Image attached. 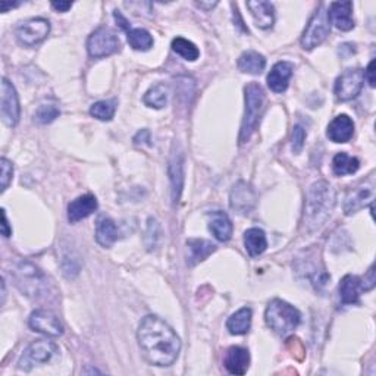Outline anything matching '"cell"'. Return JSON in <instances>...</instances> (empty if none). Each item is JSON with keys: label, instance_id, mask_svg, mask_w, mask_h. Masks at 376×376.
Masks as SVG:
<instances>
[{"label": "cell", "instance_id": "23", "mask_svg": "<svg viewBox=\"0 0 376 376\" xmlns=\"http://www.w3.org/2000/svg\"><path fill=\"white\" fill-rule=\"evenodd\" d=\"M363 290V281L359 277L345 275L340 282V299L342 304H358Z\"/></svg>", "mask_w": 376, "mask_h": 376}, {"label": "cell", "instance_id": "2", "mask_svg": "<svg viewBox=\"0 0 376 376\" xmlns=\"http://www.w3.org/2000/svg\"><path fill=\"white\" fill-rule=\"evenodd\" d=\"M337 203L335 190L327 181H318L310 186L306 203H304V227L309 232L316 231L325 225Z\"/></svg>", "mask_w": 376, "mask_h": 376}, {"label": "cell", "instance_id": "41", "mask_svg": "<svg viewBox=\"0 0 376 376\" xmlns=\"http://www.w3.org/2000/svg\"><path fill=\"white\" fill-rule=\"evenodd\" d=\"M114 18L116 19V23H118V25L122 28V29H125V32H128V29L131 28V25H129V23L127 21V18L124 16V15H122L119 11H115L114 12Z\"/></svg>", "mask_w": 376, "mask_h": 376}, {"label": "cell", "instance_id": "25", "mask_svg": "<svg viewBox=\"0 0 376 376\" xmlns=\"http://www.w3.org/2000/svg\"><path fill=\"white\" fill-rule=\"evenodd\" d=\"M244 246L251 258L260 256L268 249V240L265 232L260 228H250L244 232Z\"/></svg>", "mask_w": 376, "mask_h": 376}, {"label": "cell", "instance_id": "38", "mask_svg": "<svg viewBox=\"0 0 376 376\" xmlns=\"http://www.w3.org/2000/svg\"><path fill=\"white\" fill-rule=\"evenodd\" d=\"M287 347L290 349V351H292V355L297 360H303L304 355H306V350H304L303 342L296 337H291L287 340Z\"/></svg>", "mask_w": 376, "mask_h": 376}, {"label": "cell", "instance_id": "17", "mask_svg": "<svg viewBox=\"0 0 376 376\" xmlns=\"http://www.w3.org/2000/svg\"><path fill=\"white\" fill-rule=\"evenodd\" d=\"M354 134V122L349 115L335 116L328 125L327 136L334 143H347Z\"/></svg>", "mask_w": 376, "mask_h": 376}, {"label": "cell", "instance_id": "16", "mask_svg": "<svg viewBox=\"0 0 376 376\" xmlns=\"http://www.w3.org/2000/svg\"><path fill=\"white\" fill-rule=\"evenodd\" d=\"M329 23L341 32H350L354 28L353 19V3L351 2H334L328 11Z\"/></svg>", "mask_w": 376, "mask_h": 376}, {"label": "cell", "instance_id": "28", "mask_svg": "<svg viewBox=\"0 0 376 376\" xmlns=\"http://www.w3.org/2000/svg\"><path fill=\"white\" fill-rule=\"evenodd\" d=\"M253 312L250 308H242L236 312L227 322V328L232 335H244L250 331Z\"/></svg>", "mask_w": 376, "mask_h": 376}, {"label": "cell", "instance_id": "1", "mask_svg": "<svg viewBox=\"0 0 376 376\" xmlns=\"http://www.w3.org/2000/svg\"><path fill=\"white\" fill-rule=\"evenodd\" d=\"M137 340L146 360L155 366H171L178 359L181 340L169 325L155 314L141 321Z\"/></svg>", "mask_w": 376, "mask_h": 376}, {"label": "cell", "instance_id": "15", "mask_svg": "<svg viewBox=\"0 0 376 376\" xmlns=\"http://www.w3.org/2000/svg\"><path fill=\"white\" fill-rule=\"evenodd\" d=\"M99 208L97 199L93 195L79 196L69 203L68 206V219L71 223H77L88 218Z\"/></svg>", "mask_w": 376, "mask_h": 376}, {"label": "cell", "instance_id": "37", "mask_svg": "<svg viewBox=\"0 0 376 376\" xmlns=\"http://www.w3.org/2000/svg\"><path fill=\"white\" fill-rule=\"evenodd\" d=\"M0 168H2V192H3V191H6L8 186L11 184V181H12L14 166L6 158H2L0 159Z\"/></svg>", "mask_w": 376, "mask_h": 376}, {"label": "cell", "instance_id": "22", "mask_svg": "<svg viewBox=\"0 0 376 376\" xmlns=\"http://www.w3.org/2000/svg\"><path fill=\"white\" fill-rule=\"evenodd\" d=\"M209 229L219 241H228L232 237V222L225 212L215 210L208 213Z\"/></svg>", "mask_w": 376, "mask_h": 376}, {"label": "cell", "instance_id": "24", "mask_svg": "<svg viewBox=\"0 0 376 376\" xmlns=\"http://www.w3.org/2000/svg\"><path fill=\"white\" fill-rule=\"evenodd\" d=\"M266 68V59L259 52L255 50H249V52H244L238 59V69L241 73L251 74V75H259Z\"/></svg>", "mask_w": 376, "mask_h": 376}, {"label": "cell", "instance_id": "21", "mask_svg": "<svg viewBox=\"0 0 376 376\" xmlns=\"http://www.w3.org/2000/svg\"><path fill=\"white\" fill-rule=\"evenodd\" d=\"M247 8L255 18L256 25L262 29H268L273 27L275 23V8L271 2L265 0H255V2H247Z\"/></svg>", "mask_w": 376, "mask_h": 376}, {"label": "cell", "instance_id": "33", "mask_svg": "<svg viewBox=\"0 0 376 376\" xmlns=\"http://www.w3.org/2000/svg\"><path fill=\"white\" fill-rule=\"evenodd\" d=\"M118 108V101L115 99L112 100H100L90 108V115L95 116L99 121H110L115 116V112Z\"/></svg>", "mask_w": 376, "mask_h": 376}, {"label": "cell", "instance_id": "29", "mask_svg": "<svg viewBox=\"0 0 376 376\" xmlns=\"http://www.w3.org/2000/svg\"><path fill=\"white\" fill-rule=\"evenodd\" d=\"M360 168V162L358 158L349 156L345 151H341V153L335 155L332 160V171L335 175L344 177V175H353Z\"/></svg>", "mask_w": 376, "mask_h": 376}, {"label": "cell", "instance_id": "35", "mask_svg": "<svg viewBox=\"0 0 376 376\" xmlns=\"http://www.w3.org/2000/svg\"><path fill=\"white\" fill-rule=\"evenodd\" d=\"M159 236H160L159 222H158L155 218H150V219H149V225H147V231H146V237H145L146 247H147L149 250L155 249V247L158 246Z\"/></svg>", "mask_w": 376, "mask_h": 376}, {"label": "cell", "instance_id": "11", "mask_svg": "<svg viewBox=\"0 0 376 376\" xmlns=\"http://www.w3.org/2000/svg\"><path fill=\"white\" fill-rule=\"evenodd\" d=\"M50 33V23L45 18H33L16 27V38L24 46H36L47 38Z\"/></svg>", "mask_w": 376, "mask_h": 376}, {"label": "cell", "instance_id": "13", "mask_svg": "<svg viewBox=\"0 0 376 376\" xmlns=\"http://www.w3.org/2000/svg\"><path fill=\"white\" fill-rule=\"evenodd\" d=\"M21 115L19 99L14 84L8 78H2V119L8 127H15Z\"/></svg>", "mask_w": 376, "mask_h": 376}, {"label": "cell", "instance_id": "27", "mask_svg": "<svg viewBox=\"0 0 376 376\" xmlns=\"http://www.w3.org/2000/svg\"><path fill=\"white\" fill-rule=\"evenodd\" d=\"M118 240V228L115 222L109 218H101L96 227V241L101 247H112Z\"/></svg>", "mask_w": 376, "mask_h": 376}, {"label": "cell", "instance_id": "19", "mask_svg": "<svg viewBox=\"0 0 376 376\" xmlns=\"http://www.w3.org/2000/svg\"><path fill=\"white\" fill-rule=\"evenodd\" d=\"M169 178L172 186V201L177 203L181 197L182 182H184V156L181 151H172L169 160Z\"/></svg>", "mask_w": 376, "mask_h": 376}, {"label": "cell", "instance_id": "42", "mask_svg": "<svg viewBox=\"0 0 376 376\" xmlns=\"http://www.w3.org/2000/svg\"><path fill=\"white\" fill-rule=\"evenodd\" d=\"M52 6L56 9L58 12H68L71 8H73V3L71 2H52Z\"/></svg>", "mask_w": 376, "mask_h": 376}, {"label": "cell", "instance_id": "34", "mask_svg": "<svg viewBox=\"0 0 376 376\" xmlns=\"http://www.w3.org/2000/svg\"><path fill=\"white\" fill-rule=\"evenodd\" d=\"M59 108L56 105H40L38 109L36 110L34 114V119L38 122V124H50V122H53L58 116H59Z\"/></svg>", "mask_w": 376, "mask_h": 376}, {"label": "cell", "instance_id": "14", "mask_svg": "<svg viewBox=\"0 0 376 376\" xmlns=\"http://www.w3.org/2000/svg\"><path fill=\"white\" fill-rule=\"evenodd\" d=\"M231 209L236 210L240 215H247L256 206V192L247 182L238 181L231 190L229 196Z\"/></svg>", "mask_w": 376, "mask_h": 376}, {"label": "cell", "instance_id": "8", "mask_svg": "<svg viewBox=\"0 0 376 376\" xmlns=\"http://www.w3.org/2000/svg\"><path fill=\"white\" fill-rule=\"evenodd\" d=\"M121 42L110 28H97L87 40L88 55L95 59H101L119 52Z\"/></svg>", "mask_w": 376, "mask_h": 376}, {"label": "cell", "instance_id": "12", "mask_svg": "<svg viewBox=\"0 0 376 376\" xmlns=\"http://www.w3.org/2000/svg\"><path fill=\"white\" fill-rule=\"evenodd\" d=\"M29 328L36 332L45 334L47 337H60L64 334V325L55 313L45 309H38L32 313L28 319Z\"/></svg>", "mask_w": 376, "mask_h": 376}, {"label": "cell", "instance_id": "36", "mask_svg": "<svg viewBox=\"0 0 376 376\" xmlns=\"http://www.w3.org/2000/svg\"><path fill=\"white\" fill-rule=\"evenodd\" d=\"M304 141H306V129L301 125H296L292 128V136H291V146L294 153H300L304 147Z\"/></svg>", "mask_w": 376, "mask_h": 376}, {"label": "cell", "instance_id": "32", "mask_svg": "<svg viewBox=\"0 0 376 376\" xmlns=\"http://www.w3.org/2000/svg\"><path fill=\"white\" fill-rule=\"evenodd\" d=\"M172 50L182 59L190 60V62H195L200 56V50L197 49V46L195 43H191L190 40L182 37H177L172 40Z\"/></svg>", "mask_w": 376, "mask_h": 376}, {"label": "cell", "instance_id": "40", "mask_svg": "<svg viewBox=\"0 0 376 376\" xmlns=\"http://www.w3.org/2000/svg\"><path fill=\"white\" fill-rule=\"evenodd\" d=\"M363 75H364V79L369 83V86L375 87V84H376V78H375V59L368 65L366 71H363Z\"/></svg>", "mask_w": 376, "mask_h": 376}, {"label": "cell", "instance_id": "4", "mask_svg": "<svg viewBox=\"0 0 376 376\" xmlns=\"http://www.w3.org/2000/svg\"><path fill=\"white\" fill-rule=\"evenodd\" d=\"M244 99H246V112H244V118L241 122L240 129V145L247 143L251 138L253 133H255L260 114L265 106V91H263L262 86L258 83H250L246 88H244Z\"/></svg>", "mask_w": 376, "mask_h": 376}, {"label": "cell", "instance_id": "31", "mask_svg": "<svg viewBox=\"0 0 376 376\" xmlns=\"http://www.w3.org/2000/svg\"><path fill=\"white\" fill-rule=\"evenodd\" d=\"M169 90L165 84H156L147 90V93L143 97L145 105L153 109H162L168 103Z\"/></svg>", "mask_w": 376, "mask_h": 376}, {"label": "cell", "instance_id": "5", "mask_svg": "<svg viewBox=\"0 0 376 376\" xmlns=\"http://www.w3.org/2000/svg\"><path fill=\"white\" fill-rule=\"evenodd\" d=\"M15 286L28 297L42 296L47 288V279L32 262H19L14 269Z\"/></svg>", "mask_w": 376, "mask_h": 376}, {"label": "cell", "instance_id": "26", "mask_svg": "<svg viewBox=\"0 0 376 376\" xmlns=\"http://www.w3.org/2000/svg\"><path fill=\"white\" fill-rule=\"evenodd\" d=\"M187 246L190 249V256H188V265L195 266L197 263L203 262L208 259L213 251L216 250L215 244H212L208 240H201V238H195V240H188Z\"/></svg>", "mask_w": 376, "mask_h": 376}, {"label": "cell", "instance_id": "10", "mask_svg": "<svg viewBox=\"0 0 376 376\" xmlns=\"http://www.w3.org/2000/svg\"><path fill=\"white\" fill-rule=\"evenodd\" d=\"M375 199V177L371 175L368 179H364L362 184L351 188L344 201V212L345 215H353L359 210L371 206Z\"/></svg>", "mask_w": 376, "mask_h": 376}, {"label": "cell", "instance_id": "20", "mask_svg": "<svg viewBox=\"0 0 376 376\" xmlns=\"http://www.w3.org/2000/svg\"><path fill=\"white\" fill-rule=\"evenodd\" d=\"M225 369L231 375H244L250 366V353L244 347H231L223 359Z\"/></svg>", "mask_w": 376, "mask_h": 376}, {"label": "cell", "instance_id": "18", "mask_svg": "<svg viewBox=\"0 0 376 376\" xmlns=\"http://www.w3.org/2000/svg\"><path fill=\"white\" fill-rule=\"evenodd\" d=\"M292 73L294 65L291 62H287V60H282V62L273 65L268 75L269 88L272 91H275V93H284V91L288 88V83L290 78L292 77Z\"/></svg>", "mask_w": 376, "mask_h": 376}, {"label": "cell", "instance_id": "44", "mask_svg": "<svg viewBox=\"0 0 376 376\" xmlns=\"http://www.w3.org/2000/svg\"><path fill=\"white\" fill-rule=\"evenodd\" d=\"M19 5H21L19 2L11 3V2H6V0H3V2H0V11H2V12H8V9L16 8V6H19Z\"/></svg>", "mask_w": 376, "mask_h": 376}, {"label": "cell", "instance_id": "6", "mask_svg": "<svg viewBox=\"0 0 376 376\" xmlns=\"http://www.w3.org/2000/svg\"><path fill=\"white\" fill-rule=\"evenodd\" d=\"M59 355V347L47 340H38L28 345L24 350L21 359L18 362V368L21 371H32L36 366L47 364L53 362Z\"/></svg>", "mask_w": 376, "mask_h": 376}, {"label": "cell", "instance_id": "45", "mask_svg": "<svg viewBox=\"0 0 376 376\" xmlns=\"http://www.w3.org/2000/svg\"><path fill=\"white\" fill-rule=\"evenodd\" d=\"M218 5V2H212V3H205V2H197V6L205 9V11H210L212 8H215Z\"/></svg>", "mask_w": 376, "mask_h": 376}, {"label": "cell", "instance_id": "7", "mask_svg": "<svg viewBox=\"0 0 376 376\" xmlns=\"http://www.w3.org/2000/svg\"><path fill=\"white\" fill-rule=\"evenodd\" d=\"M331 23L328 18V11L323 5H321L316 12L312 15L306 29L301 36V46L304 50H313L323 43V40L329 36Z\"/></svg>", "mask_w": 376, "mask_h": 376}, {"label": "cell", "instance_id": "3", "mask_svg": "<svg viewBox=\"0 0 376 376\" xmlns=\"http://www.w3.org/2000/svg\"><path fill=\"white\" fill-rule=\"evenodd\" d=\"M265 321L273 332H277L281 337H286L300 325L301 313L291 306L290 303L275 299L268 304Z\"/></svg>", "mask_w": 376, "mask_h": 376}, {"label": "cell", "instance_id": "39", "mask_svg": "<svg viewBox=\"0 0 376 376\" xmlns=\"http://www.w3.org/2000/svg\"><path fill=\"white\" fill-rule=\"evenodd\" d=\"M150 137H151V136H150V131H149V129H141V131H138V133L136 134V137H134V143H136L137 146H140V145H151V143H150V141H151Z\"/></svg>", "mask_w": 376, "mask_h": 376}, {"label": "cell", "instance_id": "9", "mask_svg": "<svg viewBox=\"0 0 376 376\" xmlns=\"http://www.w3.org/2000/svg\"><path fill=\"white\" fill-rule=\"evenodd\" d=\"M364 84V75L360 68L345 69L335 81V96L340 101H350L360 95Z\"/></svg>", "mask_w": 376, "mask_h": 376}, {"label": "cell", "instance_id": "30", "mask_svg": "<svg viewBox=\"0 0 376 376\" xmlns=\"http://www.w3.org/2000/svg\"><path fill=\"white\" fill-rule=\"evenodd\" d=\"M127 40L131 47L141 50V52L153 47V37L145 28H129L127 32Z\"/></svg>", "mask_w": 376, "mask_h": 376}, {"label": "cell", "instance_id": "43", "mask_svg": "<svg viewBox=\"0 0 376 376\" xmlns=\"http://www.w3.org/2000/svg\"><path fill=\"white\" fill-rule=\"evenodd\" d=\"M2 218H3V223H2V234H3V237H11V234H12V229L9 228V222H8V218H6V212L2 210Z\"/></svg>", "mask_w": 376, "mask_h": 376}]
</instances>
